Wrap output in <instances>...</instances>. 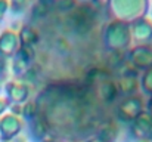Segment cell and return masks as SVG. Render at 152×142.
<instances>
[{"instance_id":"5","label":"cell","mask_w":152,"mask_h":142,"mask_svg":"<svg viewBox=\"0 0 152 142\" xmlns=\"http://www.w3.org/2000/svg\"><path fill=\"white\" fill-rule=\"evenodd\" d=\"M30 4H31V0H10L9 1V6L12 7L13 13H22Z\"/></svg>"},{"instance_id":"6","label":"cell","mask_w":152,"mask_h":142,"mask_svg":"<svg viewBox=\"0 0 152 142\" xmlns=\"http://www.w3.org/2000/svg\"><path fill=\"white\" fill-rule=\"evenodd\" d=\"M7 7H9V0H0V19H1L3 15L6 13Z\"/></svg>"},{"instance_id":"9","label":"cell","mask_w":152,"mask_h":142,"mask_svg":"<svg viewBox=\"0 0 152 142\" xmlns=\"http://www.w3.org/2000/svg\"><path fill=\"white\" fill-rule=\"evenodd\" d=\"M137 142H151V141H148V139H140V141H137Z\"/></svg>"},{"instance_id":"4","label":"cell","mask_w":152,"mask_h":142,"mask_svg":"<svg viewBox=\"0 0 152 142\" xmlns=\"http://www.w3.org/2000/svg\"><path fill=\"white\" fill-rule=\"evenodd\" d=\"M18 36H19V40H21L22 46L31 47L33 43H36V42L39 40V34H37V31L33 30L31 27H24Z\"/></svg>"},{"instance_id":"3","label":"cell","mask_w":152,"mask_h":142,"mask_svg":"<svg viewBox=\"0 0 152 142\" xmlns=\"http://www.w3.org/2000/svg\"><path fill=\"white\" fill-rule=\"evenodd\" d=\"M130 61L137 68H145L152 65V46L151 45H137L129 53Z\"/></svg>"},{"instance_id":"8","label":"cell","mask_w":152,"mask_h":142,"mask_svg":"<svg viewBox=\"0 0 152 142\" xmlns=\"http://www.w3.org/2000/svg\"><path fill=\"white\" fill-rule=\"evenodd\" d=\"M78 3H81V4H90V3H95V1H98V0H77Z\"/></svg>"},{"instance_id":"2","label":"cell","mask_w":152,"mask_h":142,"mask_svg":"<svg viewBox=\"0 0 152 142\" xmlns=\"http://www.w3.org/2000/svg\"><path fill=\"white\" fill-rule=\"evenodd\" d=\"M132 34L139 45H151L152 42V21L140 18L133 22Z\"/></svg>"},{"instance_id":"7","label":"cell","mask_w":152,"mask_h":142,"mask_svg":"<svg viewBox=\"0 0 152 142\" xmlns=\"http://www.w3.org/2000/svg\"><path fill=\"white\" fill-rule=\"evenodd\" d=\"M37 3H40L42 6H45V7L49 10V9H52V7L56 4V0H39Z\"/></svg>"},{"instance_id":"1","label":"cell","mask_w":152,"mask_h":142,"mask_svg":"<svg viewBox=\"0 0 152 142\" xmlns=\"http://www.w3.org/2000/svg\"><path fill=\"white\" fill-rule=\"evenodd\" d=\"M132 31L129 24H126L124 21H114L106 27L105 31V39L106 42H109L108 45L111 46V49H126L130 45L132 40Z\"/></svg>"}]
</instances>
